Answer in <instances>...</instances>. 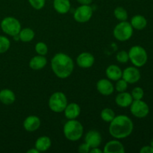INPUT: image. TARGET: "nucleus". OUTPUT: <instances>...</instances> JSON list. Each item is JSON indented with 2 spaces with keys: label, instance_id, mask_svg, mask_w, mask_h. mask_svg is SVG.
<instances>
[{
  "label": "nucleus",
  "instance_id": "obj_22",
  "mask_svg": "<svg viewBox=\"0 0 153 153\" xmlns=\"http://www.w3.org/2000/svg\"><path fill=\"white\" fill-rule=\"evenodd\" d=\"M52 146V140L47 136H41L38 137L35 142L34 147L39 152H45L47 151Z\"/></svg>",
  "mask_w": 153,
  "mask_h": 153
},
{
  "label": "nucleus",
  "instance_id": "obj_6",
  "mask_svg": "<svg viewBox=\"0 0 153 153\" xmlns=\"http://www.w3.org/2000/svg\"><path fill=\"white\" fill-rule=\"evenodd\" d=\"M133 29L134 28L130 22L127 21H121L114 27L113 34L115 38L119 41H127L132 36Z\"/></svg>",
  "mask_w": 153,
  "mask_h": 153
},
{
  "label": "nucleus",
  "instance_id": "obj_27",
  "mask_svg": "<svg viewBox=\"0 0 153 153\" xmlns=\"http://www.w3.org/2000/svg\"><path fill=\"white\" fill-rule=\"evenodd\" d=\"M10 46V41L5 36L0 35V54L7 52Z\"/></svg>",
  "mask_w": 153,
  "mask_h": 153
},
{
  "label": "nucleus",
  "instance_id": "obj_33",
  "mask_svg": "<svg viewBox=\"0 0 153 153\" xmlns=\"http://www.w3.org/2000/svg\"><path fill=\"white\" fill-rule=\"evenodd\" d=\"M91 148L86 143H84L79 146V152L80 153H88L90 152Z\"/></svg>",
  "mask_w": 153,
  "mask_h": 153
},
{
  "label": "nucleus",
  "instance_id": "obj_21",
  "mask_svg": "<svg viewBox=\"0 0 153 153\" xmlns=\"http://www.w3.org/2000/svg\"><path fill=\"white\" fill-rule=\"evenodd\" d=\"M16 100L15 94L10 89H3L0 91V102L6 105L13 104Z\"/></svg>",
  "mask_w": 153,
  "mask_h": 153
},
{
  "label": "nucleus",
  "instance_id": "obj_3",
  "mask_svg": "<svg viewBox=\"0 0 153 153\" xmlns=\"http://www.w3.org/2000/svg\"><path fill=\"white\" fill-rule=\"evenodd\" d=\"M64 134L67 140L76 141L81 139L83 135L84 127L77 120H68L64 126Z\"/></svg>",
  "mask_w": 153,
  "mask_h": 153
},
{
  "label": "nucleus",
  "instance_id": "obj_18",
  "mask_svg": "<svg viewBox=\"0 0 153 153\" xmlns=\"http://www.w3.org/2000/svg\"><path fill=\"white\" fill-rule=\"evenodd\" d=\"M105 73L109 80L117 81L122 78L123 71L120 67H118L117 65L111 64V65H109L107 67L105 70Z\"/></svg>",
  "mask_w": 153,
  "mask_h": 153
},
{
  "label": "nucleus",
  "instance_id": "obj_34",
  "mask_svg": "<svg viewBox=\"0 0 153 153\" xmlns=\"http://www.w3.org/2000/svg\"><path fill=\"white\" fill-rule=\"evenodd\" d=\"M140 153H153V147L152 146H145L140 150Z\"/></svg>",
  "mask_w": 153,
  "mask_h": 153
},
{
  "label": "nucleus",
  "instance_id": "obj_2",
  "mask_svg": "<svg viewBox=\"0 0 153 153\" xmlns=\"http://www.w3.org/2000/svg\"><path fill=\"white\" fill-rule=\"evenodd\" d=\"M51 67L57 77L67 79L71 76L74 70V62L68 55L59 52L55 54L51 60Z\"/></svg>",
  "mask_w": 153,
  "mask_h": 153
},
{
  "label": "nucleus",
  "instance_id": "obj_36",
  "mask_svg": "<svg viewBox=\"0 0 153 153\" xmlns=\"http://www.w3.org/2000/svg\"><path fill=\"white\" fill-rule=\"evenodd\" d=\"M91 153H102L103 152V150H101L99 147H95V148H91V150H90Z\"/></svg>",
  "mask_w": 153,
  "mask_h": 153
},
{
  "label": "nucleus",
  "instance_id": "obj_17",
  "mask_svg": "<svg viewBox=\"0 0 153 153\" xmlns=\"http://www.w3.org/2000/svg\"><path fill=\"white\" fill-rule=\"evenodd\" d=\"M133 98L131 94L128 92H120L117 95L115 98V102L118 106L121 108L129 107L133 102Z\"/></svg>",
  "mask_w": 153,
  "mask_h": 153
},
{
  "label": "nucleus",
  "instance_id": "obj_24",
  "mask_svg": "<svg viewBox=\"0 0 153 153\" xmlns=\"http://www.w3.org/2000/svg\"><path fill=\"white\" fill-rule=\"evenodd\" d=\"M35 36L34 30L30 28H21L20 31L19 33V40L24 43H28L33 40Z\"/></svg>",
  "mask_w": 153,
  "mask_h": 153
},
{
  "label": "nucleus",
  "instance_id": "obj_1",
  "mask_svg": "<svg viewBox=\"0 0 153 153\" xmlns=\"http://www.w3.org/2000/svg\"><path fill=\"white\" fill-rule=\"evenodd\" d=\"M134 124L132 120L126 115H118L110 122L108 131L114 138L124 139L132 133Z\"/></svg>",
  "mask_w": 153,
  "mask_h": 153
},
{
  "label": "nucleus",
  "instance_id": "obj_12",
  "mask_svg": "<svg viewBox=\"0 0 153 153\" xmlns=\"http://www.w3.org/2000/svg\"><path fill=\"white\" fill-rule=\"evenodd\" d=\"M85 141L91 148L99 147L102 143L101 134L96 130H91L85 134Z\"/></svg>",
  "mask_w": 153,
  "mask_h": 153
},
{
  "label": "nucleus",
  "instance_id": "obj_4",
  "mask_svg": "<svg viewBox=\"0 0 153 153\" xmlns=\"http://www.w3.org/2000/svg\"><path fill=\"white\" fill-rule=\"evenodd\" d=\"M128 58L133 65L136 67H141L146 64L148 55L144 48L140 46H134L128 51Z\"/></svg>",
  "mask_w": 153,
  "mask_h": 153
},
{
  "label": "nucleus",
  "instance_id": "obj_10",
  "mask_svg": "<svg viewBox=\"0 0 153 153\" xmlns=\"http://www.w3.org/2000/svg\"><path fill=\"white\" fill-rule=\"evenodd\" d=\"M122 79L128 84L137 83L140 79V73L136 67H128L123 71Z\"/></svg>",
  "mask_w": 153,
  "mask_h": 153
},
{
  "label": "nucleus",
  "instance_id": "obj_5",
  "mask_svg": "<svg viewBox=\"0 0 153 153\" xmlns=\"http://www.w3.org/2000/svg\"><path fill=\"white\" fill-rule=\"evenodd\" d=\"M67 99L65 94L61 91H57L52 94L49 100V107L55 113L64 112L67 105Z\"/></svg>",
  "mask_w": 153,
  "mask_h": 153
},
{
  "label": "nucleus",
  "instance_id": "obj_30",
  "mask_svg": "<svg viewBox=\"0 0 153 153\" xmlns=\"http://www.w3.org/2000/svg\"><path fill=\"white\" fill-rule=\"evenodd\" d=\"M116 59L117 61L119 63L121 64H126L128 61L129 58H128V53L127 52H126L125 50L120 51L119 52H117L116 55Z\"/></svg>",
  "mask_w": 153,
  "mask_h": 153
},
{
  "label": "nucleus",
  "instance_id": "obj_37",
  "mask_svg": "<svg viewBox=\"0 0 153 153\" xmlns=\"http://www.w3.org/2000/svg\"><path fill=\"white\" fill-rule=\"evenodd\" d=\"M27 152H28V153H38L40 152H39V151L37 150V149H36L35 147H34V148H32V149H28V150L27 151Z\"/></svg>",
  "mask_w": 153,
  "mask_h": 153
},
{
  "label": "nucleus",
  "instance_id": "obj_13",
  "mask_svg": "<svg viewBox=\"0 0 153 153\" xmlns=\"http://www.w3.org/2000/svg\"><path fill=\"white\" fill-rule=\"evenodd\" d=\"M76 62L78 66L82 68H90L94 64L95 58L90 52H85L79 54L76 58Z\"/></svg>",
  "mask_w": 153,
  "mask_h": 153
},
{
  "label": "nucleus",
  "instance_id": "obj_19",
  "mask_svg": "<svg viewBox=\"0 0 153 153\" xmlns=\"http://www.w3.org/2000/svg\"><path fill=\"white\" fill-rule=\"evenodd\" d=\"M46 64H47V60L45 56L37 55L30 60L29 67L34 70H40L46 67Z\"/></svg>",
  "mask_w": 153,
  "mask_h": 153
},
{
  "label": "nucleus",
  "instance_id": "obj_32",
  "mask_svg": "<svg viewBox=\"0 0 153 153\" xmlns=\"http://www.w3.org/2000/svg\"><path fill=\"white\" fill-rule=\"evenodd\" d=\"M31 7L35 10H41L46 4V0H28Z\"/></svg>",
  "mask_w": 153,
  "mask_h": 153
},
{
  "label": "nucleus",
  "instance_id": "obj_9",
  "mask_svg": "<svg viewBox=\"0 0 153 153\" xmlns=\"http://www.w3.org/2000/svg\"><path fill=\"white\" fill-rule=\"evenodd\" d=\"M130 111L135 117L144 118L149 114V108L148 105L141 100H133L130 105Z\"/></svg>",
  "mask_w": 153,
  "mask_h": 153
},
{
  "label": "nucleus",
  "instance_id": "obj_7",
  "mask_svg": "<svg viewBox=\"0 0 153 153\" xmlns=\"http://www.w3.org/2000/svg\"><path fill=\"white\" fill-rule=\"evenodd\" d=\"M0 26L4 34L11 37L19 34L21 30L20 22L17 19L13 16L4 17L1 20Z\"/></svg>",
  "mask_w": 153,
  "mask_h": 153
},
{
  "label": "nucleus",
  "instance_id": "obj_31",
  "mask_svg": "<svg viewBox=\"0 0 153 153\" xmlns=\"http://www.w3.org/2000/svg\"><path fill=\"white\" fill-rule=\"evenodd\" d=\"M128 84L123 79L121 78L119 80L117 81L116 86H115L114 89H116V91L119 93L124 92V91H126L127 88H128Z\"/></svg>",
  "mask_w": 153,
  "mask_h": 153
},
{
  "label": "nucleus",
  "instance_id": "obj_35",
  "mask_svg": "<svg viewBox=\"0 0 153 153\" xmlns=\"http://www.w3.org/2000/svg\"><path fill=\"white\" fill-rule=\"evenodd\" d=\"M81 4H91L93 0H76Z\"/></svg>",
  "mask_w": 153,
  "mask_h": 153
},
{
  "label": "nucleus",
  "instance_id": "obj_29",
  "mask_svg": "<svg viewBox=\"0 0 153 153\" xmlns=\"http://www.w3.org/2000/svg\"><path fill=\"white\" fill-rule=\"evenodd\" d=\"M131 95L134 100H142L143 97V95H144V92H143V90L141 88H140V87H136V88H134L131 91Z\"/></svg>",
  "mask_w": 153,
  "mask_h": 153
},
{
  "label": "nucleus",
  "instance_id": "obj_20",
  "mask_svg": "<svg viewBox=\"0 0 153 153\" xmlns=\"http://www.w3.org/2000/svg\"><path fill=\"white\" fill-rule=\"evenodd\" d=\"M53 7L58 13L65 14L70 11L71 4L70 0H54Z\"/></svg>",
  "mask_w": 153,
  "mask_h": 153
},
{
  "label": "nucleus",
  "instance_id": "obj_15",
  "mask_svg": "<svg viewBox=\"0 0 153 153\" xmlns=\"http://www.w3.org/2000/svg\"><path fill=\"white\" fill-rule=\"evenodd\" d=\"M104 153H124L125 148L123 144L118 140H110L104 146Z\"/></svg>",
  "mask_w": 153,
  "mask_h": 153
},
{
  "label": "nucleus",
  "instance_id": "obj_14",
  "mask_svg": "<svg viewBox=\"0 0 153 153\" xmlns=\"http://www.w3.org/2000/svg\"><path fill=\"white\" fill-rule=\"evenodd\" d=\"M40 119L37 116L34 115H30L27 117L23 122V127L25 131L28 132H33L35 131L40 128Z\"/></svg>",
  "mask_w": 153,
  "mask_h": 153
},
{
  "label": "nucleus",
  "instance_id": "obj_26",
  "mask_svg": "<svg viewBox=\"0 0 153 153\" xmlns=\"http://www.w3.org/2000/svg\"><path fill=\"white\" fill-rule=\"evenodd\" d=\"M114 14L116 19L120 21H126L128 19V13L123 7H117L114 10Z\"/></svg>",
  "mask_w": 153,
  "mask_h": 153
},
{
  "label": "nucleus",
  "instance_id": "obj_23",
  "mask_svg": "<svg viewBox=\"0 0 153 153\" xmlns=\"http://www.w3.org/2000/svg\"><path fill=\"white\" fill-rule=\"evenodd\" d=\"M131 25L133 28L137 30H143L147 25V20L142 15H135L131 19Z\"/></svg>",
  "mask_w": 153,
  "mask_h": 153
},
{
  "label": "nucleus",
  "instance_id": "obj_28",
  "mask_svg": "<svg viewBox=\"0 0 153 153\" xmlns=\"http://www.w3.org/2000/svg\"><path fill=\"white\" fill-rule=\"evenodd\" d=\"M35 51L37 55L45 56L48 53V47L43 42H38L35 45Z\"/></svg>",
  "mask_w": 153,
  "mask_h": 153
},
{
  "label": "nucleus",
  "instance_id": "obj_11",
  "mask_svg": "<svg viewBox=\"0 0 153 153\" xmlns=\"http://www.w3.org/2000/svg\"><path fill=\"white\" fill-rule=\"evenodd\" d=\"M97 89L103 96H110L114 91V87L110 80L106 79H100L97 83Z\"/></svg>",
  "mask_w": 153,
  "mask_h": 153
},
{
  "label": "nucleus",
  "instance_id": "obj_38",
  "mask_svg": "<svg viewBox=\"0 0 153 153\" xmlns=\"http://www.w3.org/2000/svg\"><path fill=\"white\" fill-rule=\"evenodd\" d=\"M150 144H151V146H152V147H153V138L152 139V140H151V141H150Z\"/></svg>",
  "mask_w": 153,
  "mask_h": 153
},
{
  "label": "nucleus",
  "instance_id": "obj_16",
  "mask_svg": "<svg viewBox=\"0 0 153 153\" xmlns=\"http://www.w3.org/2000/svg\"><path fill=\"white\" fill-rule=\"evenodd\" d=\"M64 112L67 119L75 120L80 115L81 108L77 103L72 102L70 104H67Z\"/></svg>",
  "mask_w": 153,
  "mask_h": 153
},
{
  "label": "nucleus",
  "instance_id": "obj_25",
  "mask_svg": "<svg viewBox=\"0 0 153 153\" xmlns=\"http://www.w3.org/2000/svg\"><path fill=\"white\" fill-rule=\"evenodd\" d=\"M100 116L103 121L106 123H110L115 117V113L111 108H105L101 111Z\"/></svg>",
  "mask_w": 153,
  "mask_h": 153
},
{
  "label": "nucleus",
  "instance_id": "obj_8",
  "mask_svg": "<svg viewBox=\"0 0 153 153\" xmlns=\"http://www.w3.org/2000/svg\"><path fill=\"white\" fill-rule=\"evenodd\" d=\"M94 10L90 4H81L76 9L73 13V18L79 23H85L91 19Z\"/></svg>",
  "mask_w": 153,
  "mask_h": 153
}]
</instances>
